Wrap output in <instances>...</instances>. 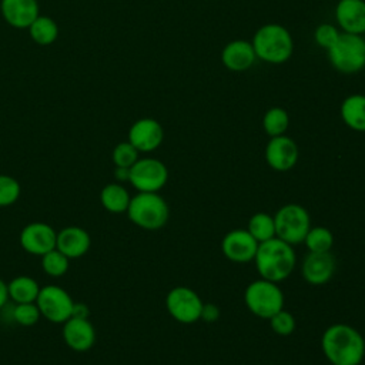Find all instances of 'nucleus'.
Here are the masks:
<instances>
[{"mask_svg":"<svg viewBox=\"0 0 365 365\" xmlns=\"http://www.w3.org/2000/svg\"><path fill=\"white\" fill-rule=\"evenodd\" d=\"M321 349L332 365H359L365 355V339L348 324H332L321 336Z\"/></svg>","mask_w":365,"mask_h":365,"instance_id":"1","label":"nucleus"},{"mask_svg":"<svg viewBox=\"0 0 365 365\" xmlns=\"http://www.w3.org/2000/svg\"><path fill=\"white\" fill-rule=\"evenodd\" d=\"M252 261L261 278L278 284L291 275L297 264V257L292 245L274 237L258 244Z\"/></svg>","mask_w":365,"mask_h":365,"instance_id":"2","label":"nucleus"},{"mask_svg":"<svg viewBox=\"0 0 365 365\" xmlns=\"http://www.w3.org/2000/svg\"><path fill=\"white\" fill-rule=\"evenodd\" d=\"M257 58L269 64L288 61L294 51L291 33L281 24L268 23L261 26L251 41Z\"/></svg>","mask_w":365,"mask_h":365,"instance_id":"3","label":"nucleus"},{"mask_svg":"<svg viewBox=\"0 0 365 365\" xmlns=\"http://www.w3.org/2000/svg\"><path fill=\"white\" fill-rule=\"evenodd\" d=\"M125 212L134 225L150 231L163 228L170 217L168 204L158 192H137Z\"/></svg>","mask_w":365,"mask_h":365,"instance_id":"4","label":"nucleus"},{"mask_svg":"<svg viewBox=\"0 0 365 365\" xmlns=\"http://www.w3.org/2000/svg\"><path fill=\"white\" fill-rule=\"evenodd\" d=\"M332 67L344 74H355L365 68V38L361 34L344 33L327 50Z\"/></svg>","mask_w":365,"mask_h":365,"instance_id":"5","label":"nucleus"},{"mask_svg":"<svg viewBox=\"0 0 365 365\" xmlns=\"http://www.w3.org/2000/svg\"><path fill=\"white\" fill-rule=\"evenodd\" d=\"M244 302L251 314L262 319H269L284 308V294L277 282L259 278L247 285Z\"/></svg>","mask_w":365,"mask_h":365,"instance_id":"6","label":"nucleus"},{"mask_svg":"<svg viewBox=\"0 0 365 365\" xmlns=\"http://www.w3.org/2000/svg\"><path fill=\"white\" fill-rule=\"evenodd\" d=\"M275 237L289 245L301 244L311 228V217L299 204H285L274 215Z\"/></svg>","mask_w":365,"mask_h":365,"instance_id":"7","label":"nucleus"},{"mask_svg":"<svg viewBox=\"0 0 365 365\" xmlns=\"http://www.w3.org/2000/svg\"><path fill=\"white\" fill-rule=\"evenodd\" d=\"M168 181L165 164L157 158H138L130 167L128 182L138 192H158Z\"/></svg>","mask_w":365,"mask_h":365,"instance_id":"8","label":"nucleus"},{"mask_svg":"<svg viewBox=\"0 0 365 365\" xmlns=\"http://www.w3.org/2000/svg\"><path fill=\"white\" fill-rule=\"evenodd\" d=\"M202 299L200 295L184 285L174 287L165 297V308L168 314L181 324H194L201 318Z\"/></svg>","mask_w":365,"mask_h":365,"instance_id":"9","label":"nucleus"},{"mask_svg":"<svg viewBox=\"0 0 365 365\" xmlns=\"http://www.w3.org/2000/svg\"><path fill=\"white\" fill-rule=\"evenodd\" d=\"M73 298L70 294L58 285L40 287L36 304L41 317L54 324H63L71 317Z\"/></svg>","mask_w":365,"mask_h":365,"instance_id":"10","label":"nucleus"},{"mask_svg":"<svg viewBox=\"0 0 365 365\" xmlns=\"http://www.w3.org/2000/svg\"><path fill=\"white\" fill-rule=\"evenodd\" d=\"M57 232L46 222L36 221L27 224L20 232L21 248L33 255H44L46 252L56 248Z\"/></svg>","mask_w":365,"mask_h":365,"instance_id":"11","label":"nucleus"},{"mask_svg":"<svg viewBox=\"0 0 365 365\" xmlns=\"http://www.w3.org/2000/svg\"><path fill=\"white\" fill-rule=\"evenodd\" d=\"M257 248H258V242L247 231V228L231 230L221 240V251L224 257L238 264L252 261L255 257Z\"/></svg>","mask_w":365,"mask_h":365,"instance_id":"12","label":"nucleus"},{"mask_svg":"<svg viewBox=\"0 0 365 365\" xmlns=\"http://www.w3.org/2000/svg\"><path fill=\"white\" fill-rule=\"evenodd\" d=\"M264 155L267 164L272 170L284 173L291 170L297 164L299 151L297 143L291 137L282 134L269 138V141L265 145Z\"/></svg>","mask_w":365,"mask_h":365,"instance_id":"13","label":"nucleus"},{"mask_svg":"<svg viewBox=\"0 0 365 365\" xmlns=\"http://www.w3.org/2000/svg\"><path fill=\"white\" fill-rule=\"evenodd\" d=\"M336 269V261L331 251L308 252L302 261V278L311 285H324L331 281Z\"/></svg>","mask_w":365,"mask_h":365,"instance_id":"14","label":"nucleus"},{"mask_svg":"<svg viewBox=\"0 0 365 365\" xmlns=\"http://www.w3.org/2000/svg\"><path fill=\"white\" fill-rule=\"evenodd\" d=\"M164 140V130L154 118L137 120L128 131V141L138 150V153H150L161 145Z\"/></svg>","mask_w":365,"mask_h":365,"instance_id":"15","label":"nucleus"},{"mask_svg":"<svg viewBox=\"0 0 365 365\" xmlns=\"http://www.w3.org/2000/svg\"><path fill=\"white\" fill-rule=\"evenodd\" d=\"M61 335L66 345L76 352H86L96 342V329L88 319L68 318L63 322Z\"/></svg>","mask_w":365,"mask_h":365,"instance_id":"16","label":"nucleus"},{"mask_svg":"<svg viewBox=\"0 0 365 365\" xmlns=\"http://www.w3.org/2000/svg\"><path fill=\"white\" fill-rule=\"evenodd\" d=\"M335 19L344 33H365V0H339L335 6Z\"/></svg>","mask_w":365,"mask_h":365,"instance_id":"17","label":"nucleus"},{"mask_svg":"<svg viewBox=\"0 0 365 365\" xmlns=\"http://www.w3.org/2000/svg\"><path fill=\"white\" fill-rule=\"evenodd\" d=\"M255 60L254 47L251 41L247 40H232L227 43L221 51V61L230 71H247L252 67Z\"/></svg>","mask_w":365,"mask_h":365,"instance_id":"18","label":"nucleus"},{"mask_svg":"<svg viewBox=\"0 0 365 365\" xmlns=\"http://www.w3.org/2000/svg\"><path fill=\"white\" fill-rule=\"evenodd\" d=\"M91 245L88 232L77 225H70L57 232L56 248L61 251L68 259L83 257Z\"/></svg>","mask_w":365,"mask_h":365,"instance_id":"19","label":"nucleus"},{"mask_svg":"<svg viewBox=\"0 0 365 365\" xmlns=\"http://www.w3.org/2000/svg\"><path fill=\"white\" fill-rule=\"evenodd\" d=\"M0 9L4 20L16 29H29L38 17L37 0H1Z\"/></svg>","mask_w":365,"mask_h":365,"instance_id":"20","label":"nucleus"},{"mask_svg":"<svg viewBox=\"0 0 365 365\" xmlns=\"http://www.w3.org/2000/svg\"><path fill=\"white\" fill-rule=\"evenodd\" d=\"M341 118L344 124L359 133H365V96L351 94L341 103Z\"/></svg>","mask_w":365,"mask_h":365,"instance_id":"21","label":"nucleus"},{"mask_svg":"<svg viewBox=\"0 0 365 365\" xmlns=\"http://www.w3.org/2000/svg\"><path fill=\"white\" fill-rule=\"evenodd\" d=\"M130 194L128 191L117 182H110L103 187L100 192V202L101 205L111 214H123L127 211L130 204Z\"/></svg>","mask_w":365,"mask_h":365,"instance_id":"22","label":"nucleus"},{"mask_svg":"<svg viewBox=\"0 0 365 365\" xmlns=\"http://www.w3.org/2000/svg\"><path fill=\"white\" fill-rule=\"evenodd\" d=\"M38 291L40 285L29 275H19L7 284L9 299H11L14 304L36 302Z\"/></svg>","mask_w":365,"mask_h":365,"instance_id":"23","label":"nucleus"},{"mask_svg":"<svg viewBox=\"0 0 365 365\" xmlns=\"http://www.w3.org/2000/svg\"><path fill=\"white\" fill-rule=\"evenodd\" d=\"M247 231L255 238V241L264 242L267 240H271L275 237V222L274 215H269L267 212H255L250 217Z\"/></svg>","mask_w":365,"mask_h":365,"instance_id":"24","label":"nucleus"},{"mask_svg":"<svg viewBox=\"0 0 365 365\" xmlns=\"http://www.w3.org/2000/svg\"><path fill=\"white\" fill-rule=\"evenodd\" d=\"M289 127V114L282 107H271L262 117V128L267 135L277 137L285 134Z\"/></svg>","mask_w":365,"mask_h":365,"instance_id":"25","label":"nucleus"},{"mask_svg":"<svg viewBox=\"0 0 365 365\" xmlns=\"http://www.w3.org/2000/svg\"><path fill=\"white\" fill-rule=\"evenodd\" d=\"M30 37L40 46L51 44L58 34V27L56 21L50 17L38 16L29 27Z\"/></svg>","mask_w":365,"mask_h":365,"instance_id":"26","label":"nucleus"},{"mask_svg":"<svg viewBox=\"0 0 365 365\" xmlns=\"http://www.w3.org/2000/svg\"><path fill=\"white\" fill-rule=\"evenodd\" d=\"M302 242L309 252H327L334 245V234L327 227H311Z\"/></svg>","mask_w":365,"mask_h":365,"instance_id":"27","label":"nucleus"},{"mask_svg":"<svg viewBox=\"0 0 365 365\" xmlns=\"http://www.w3.org/2000/svg\"><path fill=\"white\" fill-rule=\"evenodd\" d=\"M70 259L57 248L41 255V268L50 277H61L68 269Z\"/></svg>","mask_w":365,"mask_h":365,"instance_id":"28","label":"nucleus"},{"mask_svg":"<svg viewBox=\"0 0 365 365\" xmlns=\"http://www.w3.org/2000/svg\"><path fill=\"white\" fill-rule=\"evenodd\" d=\"M41 314L36 302L14 304L11 308V319L21 327H33L40 319Z\"/></svg>","mask_w":365,"mask_h":365,"instance_id":"29","label":"nucleus"},{"mask_svg":"<svg viewBox=\"0 0 365 365\" xmlns=\"http://www.w3.org/2000/svg\"><path fill=\"white\" fill-rule=\"evenodd\" d=\"M21 192L20 182L6 174H0V207H9L14 204Z\"/></svg>","mask_w":365,"mask_h":365,"instance_id":"30","label":"nucleus"},{"mask_svg":"<svg viewBox=\"0 0 365 365\" xmlns=\"http://www.w3.org/2000/svg\"><path fill=\"white\" fill-rule=\"evenodd\" d=\"M137 160H138V150L130 141L118 143L113 150V163L115 164V167L130 168Z\"/></svg>","mask_w":365,"mask_h":365,"instance_id":"31","label":"nucleus"},{"mask_svg":"<svg viewBox=\"0 0 365 365\" xmlns=\"http://www.w3.org/2000/svg\"><path fill=\"white\" fill-rule=\"evenodd\" d=\"M269 325H271V329H272L277 335L288 336V335H291V334L294 332L297 324H295L294 315L282 308L281 311H278L277 314H274V315L269 318Z\"/></svg>","mask_w":365,"mask_h":365,"instance_id":"32","label":"nucleus"},{"mask_svg":"<svg viewBox=\"0 0 365 365\" xmlns=\"http://www.w3.org/2000/svg\"><path fill=\"white\" fill-rule=\"evenodd\" d=\"M339 34H341V31L338 30L336 26H334V24H331V23H322V24H319V26L315 29V31H314V38H315V43H317L319 47L328 50V48L336 41V38H338Z\"/></svg>","mask_w":365,"mask_h":365,"instance_id":"33","label":"nucleus"},{"mask_svg":"<svg viewBox=\"0 0 365 365\" xmlns=\"http://www.w3.org/2000/svg\"><path fill=\"white\" fill-rule=\"evenodd\" d=\"M220 308L218 305L212 304V302H207V304H202V309H201V318L202 321L205 322H215L218 318H220Z\"/></svg>","mask_w":365,"mask_h":365,"instance_id":"34","label":"nucleus"},{"mask_svg":"<svg viewBox=\"0 0 365 365\" xmlns=\"http://www.w3.org/2000/svg\"><path fill=\"white\" fill-rule=\"evenodd\" d=\"M90 308L84 302H73L71 308V317L70 318H80V319H88Z\"/></svg>","mask_w":365,"mask_h":365,"instance_id":"35","label":"nucleus"},{"mask_svg":"<svg viewBox=\"0 0 365 365\" xmlns=\"http://www.w3.org/2000/svg\"><path fill=\"white\" fill-rule=\"evenodd\" d=\"M114 177L120 182H125L130 178V168L127 167H115L114 168Z\"/></svg>","mask_w":365,"mask_h":365,"instance_id":"36","label":"nucleus"},{"mask_svg":"<svg viewBox=\"0 0 365 365\" xmlns=\"http://www.w3.org/2000/svg\"><path fill=\"white\" fill-rule=\"evenodd\" d=\"M9 301V292H7V284L0 278V309L7 304Z\"/></svg>","mask_w":365,"mask_h":365,"instance_id":"37","label":"nucleus"}]
</instances>
